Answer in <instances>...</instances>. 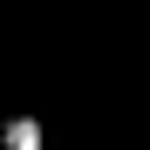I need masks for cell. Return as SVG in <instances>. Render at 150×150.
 Wrapping results in <instances>:
<instances>
[{
  "mask_svg": "<svg viewBox=\"0 0 150 150\" xmlns=\"http://www.w3.org/2000/svg\"><path fill=\"white\" fill-rule=\"evenodd\" d=\"M0 143H7V150H48L41 116H28V109H21V116H7V123H0Z\"/></svg>",
  "mask_w": 150,
  "mask_h": 150,
  "instance_id": "1",
  "label": "cell"
}]
</instances>
